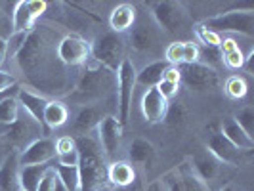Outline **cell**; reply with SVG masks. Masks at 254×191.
<instances>
[{
    "label": "cell",
    "instance_id": "1",
    "mask_svg": "<svg viewBox=\"0 0 254 191\" xmlns=\"http://www.w3.org/2000/svg\"><path fill=\"white\" fill-rule=\"evenodd\" d=\"M65 33L56 29L52 23L35 25L15 54L13 64L19 71L21 86L37 92L40 96L64 98L69 96L78 78V69L65 67L58 58V42Z\"/></svg>",
    "mask_w": 254,
    "mask_h": 191
},
{
    "label": "cell",
    "instance_id": "2",
    "mask_svg": "<svg viewBox=\"0 0 254 191\" xmlns=\"http://www.w3.org/2000/svg\"><path fill=\"white\" fill-rule=\"evenodd\" d=\"M67 98L80 105L117 102V73L90 60L80 69L75 88Z\"/></svg>",
    "mask_w": 254,
    "mask_h": 191
},
{
    "label": "cell",
    "instance_id": "3",
    "mask_svg": "<svg viewBox=\"0 0 254 191\" xmlns=\"http://www.w3.org/2000/svg\"><path fill=\"white\" fill-rule=\"evenodd\" d=\"M78 176H80V191H98L107 184V165L100 143L96 136H78Z\"/></svg>",
    "mask_w": 254,
    "mask_h": 191
},
{
    "label": "cell",
    "instance_id": "4",
    "mask_svg": "<svg viewBox=\"0 0 254 191\" xmlns=\"http://www.w3.org/2000/svg\"><path fill=\"white\" fill-rule=\"evenodd\" d=\"M149 12L153 23L159 27V31H165L172 37H180L182 33H186L190 23V12L186 10L184 2H174V0L149 2Z\"/></svg>",
    "mask_w": 254,
    "mask_h": 191
},
{
    "label": "cell",
    "instance_id": "5",
    "mask_svg": "<svg viewBox=\"0 0 254 191\" xmlns=\"http://www.w3.org/2000/svg\"><path fill=\"white\" fill-rule=\"evenodd\" d=\"M199 25L216 33L222 37V33H235V35H245L247 38L254 37V10L249 6L245 10H229L224 13L210 15Z\"/></svg>",
    "mask_w": 254,
    "mask_h": 191
},
{
    "label": "cell",
    "instance_id": "6",
    "mask_svg": "<svg viewBox=\"0 0 254 191\" xmlns=\"http://www.w3.org/2000/svg\"><path fill=\"white\" fill-rule=\"evenodd\" d=\"M92 60L102 67L117 73L121 64L127 60V42L123 35H115L111 31L102 33L90 42Z\"/></svg>",
    "mask_w": 254,
    "mask_h": 191
},
{
    "label": "cell",
    "instance_id": "7",
    "mask_svg": "<svg viewBox=\"0 0 254 191\" xmlns=\"http://www.w3.org/2000/svg\"><path fill=\"white\" fill-rule=\"evenodd\" d=\"M134 90H136V65L130 58H127L117 71V119L123 127H127L130 119Z\"/></svg>",
    "mask_w": 254,
    "mask_h": 191
},
{
    "label": "cell",
    "instance_id": "8",
    "mask_svg": "<svg viewBox=\"0 0 254 191\" xmlns=\"http://www.w3.org/2000/svg\"><path fill=\"white\" fill-rule=\"evenodd\" d=\"M58 58L69 69H82L92 60L90 40L78 33H65L58 42Z\"/></svg>",
    "mask_w": 254,
    "mask_h": 191
},
{
    "label": "cell",
    "instance_id": "9",
    "mask_svg": "<svg viewBox=\"0 0 254 191\" xmlns=\"http://www.w3.org/2000/svg\"><path fill=\"white\" fill-rule=\"evenodd\" d=\"M48 12V2L44 0H17L12 12L13 33H31L37 25L38 17Z\"/></svg>",
    "mask_w": 254,
    "mask_h": 191
},
{
    "label": "cell",
    "instance_id": "10",
    "mask_svg": "<svg viewBox=\"0 0 254 191\" xmlns=\"http://www.w3.org/2000/svg\"><path fill=\"white\" fill-rule=\"evenodd\" d=\"M206 151L210 153L214 159H216L220 165H229V166H239L245 165L249 155L251 153H245L241 149H237L233 143H229L220 130H212L208 136H206Z\"/></svg>",
    "mask_w": 254,
    "mask_h": 191
},
{
    "label": "cell",
    "instance_id": "11",
    "mask_svg": "<svg viewBox=\"0 0 254 191\" xmlns=\"http://www.w3.org/2000/svg\"><path fill=\"white\" fill-rule=\"evenodd\" d=\"M161 44V31L155 23L136 21V25L130 29L128 46L138 56H153L159 50Z\"/></svg>",
    "mask_w": 254,
    "mask_h": 191
},
{
    "label": "cell",
    "instance_id": "12",
    "mask_svg": "<svg viewBox=\"0 0 254 191\" xmlns=\"http://www.w3.org/2000/svg\"><path fill=\"white\" fill-rule=\"evenodd\" d=\"M218 71L204 64L180 65V84H186L190 90L204 92V90L218 88Z\"/></svg>",
    "mask_w": 254,
    "mask_h": 191
},
{
    "label": "cell",
    "instance_id": "13",
    "mask_svg": "<svg viewBox=\"0 0 254 191\" xmlns=\"http://www.w3.org/2000/svg\"><path fill=\"white\" fill-rule=\"evenodd\" d=\"M96 140L102 147L105 159L111 163L115 159V155L121 147V141H123V134H125V127L119 123V119L115 115H107L103 117L102 123L96 127Z\"/></svg>",
    "mask_w": 254,
    "mask_h": 191
},
{
    "label": "cell",
    "instance_id": "14",
    "mask_svg": "<svg viewBox=\"0 0 254 191\" xmlns=\"http://www.w3.org/2000/svg\"><path fill=\"white\" fill-rule=\"evenodd\" d=\"M103 103H90V105H80L78 111L75 115V121H73V130H75V138L78 136H88L92 134L96 127L102 123L103 117H107V105Z\"/></svg>",
    "mask_w": 254,
    "mask_h": 191
},
{
    "label": "cell",
    "instance_id": "15",
    "mask_svg": "<svg viewBox=\"0 0 254 191\" xmlns=\"http://www.w3.org/2000/svg\"><path fill=\"white\" fill-rule=\"evenodd\" d=\"M56 159V140L50 136L31 141L27 147L19 151V165H50Z\"/></svg>",
    "mask_w": 254,
    "mask_h": 191
},
{
    "label": "cell",
    "instance_id": "16",
    "mask_svg": "<svg viewBox=\"0 0 254 191\" xmlns=\"http://www.w3.org/2000/svg\"><path fill=\"white\" fill-rule=\"evenodd\" d=\"M168 100L163 98V94L155 88H147L141 96V115L143 119L149 123V125H159L163 123L166 117V111H168Z\"/></svg>",
    "mask_w": 254,
    "mask_h": 191
},
{
    "label": "cell",
    "instance_id": "17",
    "mask_svg": "<svg viewBox=\"0 0 254 191\" xmlns=\"http://www.w3.org/2000/svg\"><path fill=\"white\" fill-rule=\"evenodd\" d=\"M17 102H19V107H21V111H25L37 125L44 128L46 132H48V128L44 127V109H46V105H48V98H44V96H40L37 92H33V90L25 88V86H21L19 92H17ZM50 134V132H48Z\"/></svg>",
    "mask_w": 254,
    "mask_h": 191
},
{
    "label": "cell",
    "instance_id": "18",
    "mask_svg": "<svg viewBox=\"0 0 254 191\" xmlns=\"http://www.w3.org/2000/svg\"><path fill=\"white\" fill-rule=\"evenodd\" d=\"M19 151H8L0 161V191H21Z\"/></svg>",
    "mask_w": 254,
    "mask_h": 191
},
{
    "label": "cell",
    "instance_id": "19",
    "mask_svg": "<svg viewBox=\"0 0 254 191\" xmlns=\"http://www.w3.org/2000/svg\"><path fill=\"white\" fill-rule=\"evenodd\" d=\"M138 21V10L134 4L123 2L119 6H115L109 15V31L115 35H125Z\"/></svg>",
    "mask_w": 254,
    "mask_h": 191
},
{
    "label": "cell",
    "instance_id": "20",
    "mask_svg": "<svg viewBox=\"0 0 254 191\" xmlns=\"http://www.w3.org/2000/svg\"><path fill=\"white\" fill-rule=\"evenodd\" d=\"M188 163H190V166L193 168V172L203 180L206 186L212 184V182L220 176V170H222V165H220V163H218L216 159L206 151V149H204L203 153L193 155Z\"/></svg>",
    "mask_w": 254,
    "mask_h": 191
},
{
    "label": "cell",
    "instance_id": "21",
    "mask_svg": "<svg viewBox=\"0 0 254 191\" xmlns=\"http://www.w3.org/2000/svg\"><path fill=\"white\" fill-rule=\"evenodd\" d=\"M107 182L121 190L132 186L136 182V166L130 161H111L107 165Z\"/></svg>",
    "mask_w": 254,
    "mask_h": 191
},
{
    "label": "cell",
    "instance_id": "22",
    "mask_svg": "<svg viewBox=\"0 0 254 191\" xmlns=\"http://www.w3.org/2000/svg\"><path fill=\"white\" fill-rule=\"evenodd\" d=\"M220 132H222V136H224L229 143H233L237 149H241V151H245V153H253L254 140L235 123L233 117H231V119H226V121L222 123Z\"/></svg>",
    "mask_w": 254,
    "mask_h": 191
},
{
    "label": "cell",
    "instance_id": "23",
    "mask_svg": "<svg viewBox=\"0 0 254 191\" xmlns=\"http://www.w3.org/2000/svg\"><path fill=\"white\" fill-rule=\"evenodd\" d=\"M166 64L165 60H157V62H151V64L143 65L140 71H136V86H141V88H155L161 80H163V75H165Z\"/></svg>",
    "mask_w": 254,
    "mask_h": 191
},
{
    "label": "cell",
    "instance_id": "24",
    "mask_svg": "<svg viewBox=\"0 0 254 191\" xmlns=\"http://www.w3.org/2000/svg\"><path fill=\"white\" fill-rule=\"evenodd\" d=\"M128 157L134 166H147L155 159V145L145 138H136L128 147Z\"/></svg>",
    "mask_w": 254,
    "mask_h": 191
},
{
    "label": "cell",
    "instance_id": "25",
    "mask_svg": "<svg viewBox=\"0 0 254 191\" xmlns=\"http://www.w3.org/2000/svg\"><path fill=\"white\" fill-rule=\"evenodd\" d=\"M69 121V109L64 102L60 100H50L46 109H44V127L50 130L62 128Z\"/></svg>",
    "mask_w": 254,
    "mask_h": 191
},
{
    "label": "cell",
    "instance_id": "26",
    "mask_svg": "<svg viewBox=\"0 0 254 191\" xmlns=\"http://www.w3.org/2000/svg\"><path fill=\"white\" fill-rule=\"evenodd\" d=\"M52 166L50 165H25L19 168V186L23 191H37L44 172Z\"/></svg>",
    "mask_w": 254,
    "mask_h": 191
},
{
    "label": "cell",
    "instance_id": "27",
    "mask_svg": "<svg viewBox=\"0 0 254 191\" xmlns=\"http://www.w3.org/2000/svg\"><path fill=\"white\" fill-rule=\"evenodd\" d=\"M174 170H176V174H178L180 184H182V190L184 191H210V188L193 172V168L190 166L188 161H184V163L176 166Z\"/></svg>",
    "mask_w": 254,
    "mask_h": 191
},
{
    "label": "cell",
    "instance_id": "28",
    "mask_svg": "<svg viewBox=\"0 0 254 191\" xmlns=\"http://www.w3.org/2000/svg\"><path fill=\"white\" fill-rule=\"evenodd\" d=\"M60 184L67 191H80V176H78V166H62L54 165Z\"/></svg>",
    "mask_w": 254,
    "mask_h": 191
},
{
    "label": "cell",
    "instance_id": "29",
    "mask_svg": "<svg viewBox=\"0 0 254 191\" xmlns=\"http://www.w3.org/2000/svg\"><path fill=\"white\" fill-rule=\"evenodd\" d=\"M19 115H21V107H19V102H17L15 96H10L0 103V125L12 127L13 123L19 119Z\"/></svg>",
    "mask_w": 254,
    "mask_h": 191
},
{
    "label": "cell",
    "instance_id": "30",
    "mask_svg": "<svg viewBox=\"0 0 254 191\" xmlns=\"http://www.w3.org/2000/svg\"><path fill=\"white\" fill-rule=\"evenodd\" d=\"M224 88H226V94H228L231 100H243L247 96V92H249V84H247V80L243 76L233 75L226 80V86Z\"/></svg>",
    "mask_w": 254,
    "mask_h": 191
},
{
    "label": "cell",
    "instance_id": "31",
    "mask_svg": "<svg viewBox=\"0 0 254 191\" xmlns=\"http://www.w3.org/2000/svg\"><path fill=\"white\" fill-rule=\"evenodd\" d=\"M15 4V2H13ZM13 4L8 2H0V38L8 40L13 35L12 31V12Z\"/></svg>",
    "mask_w": 254,
    "mask_h": 191
},
{
    "label": "cell",
    "instance_id": "32",
    "mask_svg": "<svg viewBox=\"0 0 254 191\" xmlns=\"http://www.w3.org/2000/svg\"><path fill=\"white\" fill-rule=\"evenodd\" d=\"M233 119H235V123L254 140V107H251V105L243 107V109H239V111L235 113Z\"/></svg>",
    "mask_w": 254,
    "mask_h": 191
},
{
    "label": "cell",
    "instance_id": "33",
    "mask_svg": "<svg viewBox=\"0 0 254 191\" xmlns=\"http://www.w3.org/2000/svg\"><path fill=\"white\" fill-rule=\"evenodd\" d=\"M195 37L199 38V42H203V46H208V48H220V42H222V37L201 27L199 23L195 25Z\"/></svg>",
    "mask_w": 254,
    "mask_h": 191
},
{
    "label": "cell",
    "instance_id": "34",
    "mask_svg": "<svg viewBox=\"0 0 254 191\" xmlns=\"http://www.w3.org/2000/svg\"><path fill=\"white\" fill-rule=\"evenodd\" d=\"M186 107L182 105V103L174 102V103H168V111H166V117L165 121L168 125H172V127H178L182 125L184 121H186Z\"/></svg>",
    "mask_w": 254,
    "mask_h": 191
},
{
    "label": "cell",
    "instance_id": "35",
    "mask_svg": "<svg viewBox=\"0 0 254 191\" xmlns=\"http://www.w3.org/2000/svg\"><path fill=\"white\" fill-rule=\"evenodd\" d=\"M165 62L168 65H174V67H180L184 64V54H182V40H176V42H170L165 50Z\"/></svg>",
    "mask_w": 254,
    "mask_h": 191
},
{
    "label": "cell",
    "instance_id": "36",
    "mask_svg": "<svg viewBox=\"0 0 254 191\" xmlns=\"http://www.w3.org/2000/svg\"><path fill=\"white\" fill-rule=\"evenodd\" d=\"M182 54H184V64L182 65H191L199 64V44L193 40H184L182 42Z\"/></svg>",
    "mask_w": 254,
    "mask_h": 191
},
{
    "label": "cell",
    "instance_id": "37",
    "mask_svg": "<svg viewBox=\"0 0 254 191\" xmlns=\"http://www.w3.org/2000/svg\"><path fill=\"white\" fill-rule=\"evenodd\" d=\"M58 174H56V168H54V165L44 172V176H42V180H40V184H38L37 191H56V188H58Z\"/></svg>",
    "mask_w": 254,
    "mask_h": 191
},
{
    "label": "cell",
    "instance_id": "38",
    "mask_svg": "<svg viewBox=\"0 0 254 191\" xmlns=\"http://www.w3.org/2000/svg\"><path fill=\"white\" fill-rule=\"evenodd\" d=\"M17 86H21V82H19L17 75H15V73H10V71L0 69V92L13 90V88H17Z\"/></svg>",
    "mask_w": 254,
    "mask_h": 191
},
{
    "label": "cell",
    "instance_id": "39",
    "mask_svg": "<svg viewBox=\"0 0 254 191\" xmlns=\"http://www.w3.org/2000/svg\"><path fill=\"white\" fill-rule=\"evenodd\" d=\"M222 62H224L226 67H229V69H243L245 54H243V50L239 48V50L229 52V54H226V56H222Z\"/></svg>",
    "mask_w": 254,
    "mask_h": 191
},
{
    "label": "cell",
    "instance_id": "40",
    "mask_svg": "<svg viewBox=\"0 0 254 191\" xmlns=\"http://www.w3.org/2000/svg\"><path fill=\"white\" fill-rule=\"evenodd\" d=\"M73 149H76L75 136H62V138H58V140H56V155L73 151Z\"/></svg>",
    "mask_w": 254,
    "mask_h": 191
},
{
    "label": "cell",
    "instance_id": "41",
    "mask_svg": "<svg viewBox=\"0 0 254 191\" xmlns=\"http://www.w3.org/2000/svg\"><path fill=\"white\" fill-rule=\"evenodd\" d=\"M56 159H58V165L62 166H78V149L60 153V155H56Z\"/></svg>",
    "mask_w": 254,
    "mask_h": 191
},
{
    "label": "cell",
    "instance_id": "42",
    "mask_svg": "<svg viewBox=\"0 0 254 191\" xmlns=\"http://www.w3.org/2000/svg\"><path fill=\"white\" fill-rule=\"evenodd\" d=\"M157 90L163 94V98L165 100H172L176 94H178V90H180V84H172V82H166V80H161L159 84H157Z\"/></svg>",
    "mask_w": 254,
    "mask_h": 191
},
{
    "label": "cell",
    "instance_id": "43",
    "mask_svg": "<svg viewBox=\"0 0 254 191\" xmlns=\"http://www.w3.org/2000/svg\"><path fill=\"white\" fill-rule=\"evenodd\" d=\"M220 54L222 56H226V54H229V52H235V50H239V44H237V40L235 38H222V42H220Z\"/></svg>",
    "mask_w": 254,
    "mask_h": 191
},
{
    "label": "cell",
    "instance_id": "44",
    "mask_svg": "<svg viewBox=\"0 0 254 191\" xmlns=\"http://www.w3.org/2000/svg\"><path fill=\"white\" fill-rule=\"evenodd\" d=\"M163 80L166 82H172V84H180V67H174V65H168L163 75Z\"/></svg>",
    "mask_w": 254,
    "mask_h": 191
},
{
    "label": "cell",
    "instance_id": "45",
    "mask_svg": "<svg viewBox=\"0 0 254 191\" xmlns=\"http://www.w3.org/2000/svg\"><path fill=\"white\" fill-rule=\"evenodd\" d=\"M253 60H254V50H249V54H245V62H243V69H245L247 75H254Z\"/></svg>",
    "mask_w": 254,
    "mask_h": 191
},
{
    "label": "cell",
    "instance_id": "46",
    "mask_svg": "<svg viewBox=\"0 0 254 191\" xmlns=\"http://www.w3.org/2000/svg\"><path fill=\"white\" fill-rule=\"evenodd\" d=\"M6 62H8V42L4 38H0V69Z\"/></svg>",
    "mask_w": 254,
    "mask_h": 191
},
{
    "label": "cell",
    "instance_id": "47",
    "mask_svg": "<svg viewBox=\"0 0 254 191\" xmlns=\"http://www.w3.org/2000/svg\"><path fill=\"white\" fill-rule=\"evenodd\" d=\"M145 191H165V188H163V182H161V178L159 180H153L151 184L145 188Z\"/></svg>",
    "mask_w": 254,
    "mask_h": 191
},
{
    "label": "cell",
    "instance_id": "48",
    "mask_svg": "<svg viewBox=\"0 0 254 191\" xmlns=\"http://www.w3.org/2000/svg\"><path fill=\"white\" fill-rule=\"evenodd\" d=\"M19 88H21V86H17V88H13V90H6V92H0V103L4 102L6 98H10V96H17Z\"/></svg>",
    "mask_w": 254,
    "mask_h": 191
},
{
    "label": "cell",
    "instance_id": "49",
    "mask_svg": "<svg viewBox=\"0 0 254 191\" xmlns=\"http://www.w3.org/2000/svg\"><path fill=\"white\" fill-rule=\"evenodd\" d=\"M220 191H237V188H235L233 184H228V186H224V188H222Z\"/></svg>",
    "mask_w": 254,
    "mask_h": 191
},
{
    "label": "cell",
    "instance_id": "50",
    "mask_svg": "<svg viewBox=\"0 0 254 191\" xmlns=\"http://www.w3.org/2000/svg\"><path fill=\"white\" fill-rule=\"evenodd\" d=\"M56 191H67L64 188V186H62V184H60V182H58V188H56Z\"/></svg>",
    "mask_w": 254,
    "mask_h": 191
},
{
    "label": "cell",
    "instance_id": "51",
    "mask_svg": "<svg viewBox=\"0 0 254 191\" xmlns=\"http://www.w3.org/2000/svg\"><path fill=\"white\" fill-rule=\"evenodd\" d=\"M98 191H111V190H109V188L105 186V188H102V190H98Z\"/></svg>",
    "mask_w": 254,
    "mask_h": 191
},
{
    "label": "cell",
    "instance_id": "52",
    "mask_svg": "<svg viewBox=\"0 0 254 191\" xmlns=\"http://www.w3.org/2000/svg\"><path fill=\"white\" fill-rule=\"evenodd\" d=\"M21 191H23V190H21Z\"/></svg>",
    "mask_w": 254,
    "mask_h": 191
}]
</instances>
